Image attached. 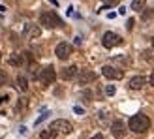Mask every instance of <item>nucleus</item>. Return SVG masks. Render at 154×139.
<instances>
[{
  "label": "nucleus",
  "mask_w": 154,
  "mask_h": 139,
  "mask_svg": "<svg viewBox=\"0 0 154 139\" xmlns=\"http://www.w3.org/2000/svg\"><path fill=\"white\" fill-rule=\"evenodd\" d=\"M128 128L132 130V132H135V134H143V132H147V130L150 128V120H149V117L147 115H134L132 119H130V122H128Z\"/></svg>",
  "instance_id": "f257e3e1"
},
{
  "label": "nucleus",
  "mask_w": 154,
  "mask_h": 139,
  "mask_svg": "<svg viewBox=\"0 0 154 139\" xmlns=\"http://www.w3.org/2000/svg\"><path fill=\"white\" fill-rule=\"evenodd\" d=\"M40 25H43L45 28H60L62 26V19L55 11H43L40 15Z\"/></svg>",
  "instance_id": "f03ea898"
},
{
  "label": "nucleus",
  "mask_w": 154,
  "mask_h": 139,
  "mask_svg": "<svg viewBox=\"0 0 154 139\" xmlns=\"http://www.w3.org/2000/svg\"><path fill=\"white\" fill-rule=\"evenodd\" d=\"M40 83L43 85V87H49V85H53L55 83V79H57V73H55V68L53 66H45L42 72H40Z\"/></svg>",
  "instance_id": "7ed1b4c3"
},
{
  "label": "nucleus",
  "mask_w": 154,
  "mask_h": 139,
  "mask_svg": "<svg viewBox=\"0 0 154 139\" xmlns=\"http://www.w3.org/2000/svg\"><path fill=\"white\" fill-rule=\"evenodd\" d=\"M102 43H103L105 49H111L115 45H122V38L119 34H115V32H105L103 38H102Z\"/></svg>",
  "instance_id": "20e7f679"
},
{
  "label": "nucleus",
  "mask_w": 154,
  "mask_h": 139,
  "mask_svg": "<svg viewBox=\"0 0 154 139\" xmlns=\"http://www.w3.org/2000/svg\"><path fill=\"white\" fill-rule=\"evenodd\" d=\"M49 128L57 130V132H60V134H70L72 130H73L72 122H70V120H64V119H57V120H53Z\"/></svg>",
  "instance_id": "39448f33"
},
{
  "label": "nucleus",
  "mask_w": 154,
  "mask_h": 139,
  "mask_svg": "<svg viewBox=\"0 0 154 139\" xmlns=\"http://www.w3.org/2000/svg\"><path fill=\"white\" fill-rule=\"evenodd\" d=\"M102 73L107 77V79H122V77H124V72H122V70H119V68H115V66H103L102 68Z\"/></svg>",
  "instance_id": "423d86ee"
},
{
  "label": "nucleus",
  "mask_w": 154,
  "mask_h": 139,
  "mask_svg": "<svg viewBox=\"0 0 154 139\" xmlns=\"http://www.w3.org/2000/svg\"><path fill=\"white\" fill-rule=\"evenodd\" d=\"M72 51H73V47H72V45H70V43H66V42H62V43H58V45H57V49H55V55H57L60 60H66V58H70Z\"/></svg>",
  "instance_id": "0eeeda50"
},
{
  "label": "nucleus",
  "mask_w": 154,
  "mask_h": 139,
  "mask_svg": "<svg viewBox=\"0 0 154 139\" xmlns=\"http://www.w3.org/2000/svg\"><path fill=\"white\" fill-rule=\"evenodd\" d=\"M111 134H113L115 139H122L126 135V124L122 120H115L111 124Z\"/></svg>",
  "instance_id": "6e6552de"
},
{
  "label": "nucleus",
  "mask_w": 154,
  "mask_h": 139,
  "mask_svg": "<svg viewBox=\"0 0 154 139\" xmlns=\"http://www.w3.org/2000/svg\"><path fill=\"white\" fill-rule=\"evenodd\" d=\"M92 81H96V73L92 70H81L79 75H77V83L79 85H88Z\"/></svg>",
  "instance_id": "1a4fd4ad"
},
{
  "label": "nucleus",
  "mask_w": 154,
  "mask_h": 139,
  "mask_svg": "<svg viewBox=\"0 0 154 139\" xmlns=\"http://www.w3.org/2000/svg\"><path fill=\"white\" fill-rule=\"evenodd\" d=\"M42 36V28L38 25H32V23H28L25 25V38L26 40H36V38Z\"/></svg>",
  "instance_id": "9d476101"
},
{
  "label": "nucleus",
  "mask_w": 154,
  "mask_h": 139,
  "mask_svg": "<svg viewBox=\"0 0 154 139\" xmlns=\"http://www.w3.org/2000/svg\"><path fill=\"white\" fill-rule=\"evenodd\" d=\"M77 72H79V70H77V66H66L62 72H60V79H64V81H70V79H73V77L77 75Z\"/></svg>",
  "instance_id": "9b49d317"
},
{
  "label": "nucleus",
  "mask_w": 154,
  "mask_h": 139,
  "mask_svg": "<svg viewBox=\"0 0 154 139\" xmlns=\"http://www.w3.org/2000/svg\"><path fill=\"white\" fill-rule=\"evenodd\" d=\"M8 62L11 66H15V68H21V66H25L26 58H25L23 53H13V55H10V60H8Z\"/></svg>",
  "instance_id": "f8f14e48"
},
{
  "label": "nucleus",
  "mask_w": 154,
  "mask_h": 139,
  "mask_svg": "<svg viewBox=\"0 0 154 139\" xmlns=\"http://www.w3.org/2000/svg\"><path fill=\"white\" fill-rule=\"evenodd\" d=\"M145 83H147V79H145L143 75H135V77L130 79V88H132V90H139V88L145 87Z\"/></svg>",
  "instance_id": "ddd939ff"
},
{
  "label": "nucleus",
  "mask_w": 154,
  "mask_h": 139,
  "mask_svg": "<svg viewBox=\"0 0 154 139\" xmlns=\"http://www.w3.org/2000/svg\"><path fill=\"white\" fill-rule=\"evenodd\" d=\"M57 130H53V128H47V130H43V132L40 134L42 139H57Z\"/></svg>",
  "instance_id": "4468645a"
},
{
  "label": "nucleus",
  "mask_w": 154,
  "mask_h": 139,
  "mask_svg": "<svg viewBox=\"0 0 154 139\" xmlns=\"http://www.w3.org/2000/svg\"><path fill=\"white\" fill-rule=\"evenodd\" d=\"M17 87H19V90L26 92V88H28V81H26L25 75H17Z\"/></svg>",
  "instance_id": "2eb2a0df"
},
{
  "label": "nucleus",
  "mask_w": 154,
  "mask_h": 139,
  "mask_svg": "<svg viewBox=\"0 0 154 139\" xmlns=\"http://www.w3.org/2000/svg\"><path fill=\"white\" fill-rule=\"evenodd\" d=\"M145 8V0H132V10L134 11H141Z\"/></svg>",
  "instance_id": "dca6fc26"
},
{
  "label": "nucleus",
  "mask_w": 154,
  "mask_h": 139,
  "mask_svg": "<svg viewBox=\"0 0 154 139\" xmlns=\"http://www.w3.org/2000/svg\"><path fill=\"white\" fill-rule=\"evenodd\" d=\"M49 115H51L49 111H45L43 115H40V117H38V119H36V122H34V126H40V124H42V122H43L45 119H47V117H49Z\"/></svg>",
  "instance_id": "f3484780"
},
{
  "label": "nucleus",
  "mask_w": 154,
  "mask_h": 139,
  "mask_svg": "<svg viewBox=\"0 0 154 139\" xmlns=\"http://www.w3.org/2000/svg\"><path fill=\"white\" fill-rule=\"evenodd\" d=\"M115 92H117V88H115V85H107V87H105V94H107V96H113Z\"/></svg>",
  "instance_id": "a211bd4d"
},
{
  "label": "nucleus",
  "mask_w": 154,
  "mask_h": 139,
  "mask_svg": "<svg viewBox=\"0 0 154 139\" xmlns=\"http://www.w3.org/2000/svg\"><path fill=\"white\" fill-rule=\"evenodd\" d=\"M81 98L85 100V102H92V92L90 90H85L83 94H81Z\"/></svg>",
  "instance_id": "6ab92c4d"
},
{
  "label": "nucleus",
  "mask_w": 154,
  "mask_h": 139,
  "mask_svg": "<svg viewBox=\"0 0 154 139\" xmlns=\"http://www.w3.org/2000/svg\"><path fill=\"white\" fill-rule=\"evenodd\" d=\"M6 79H8V73L4 72V70H0V85H4Z\"/></svg>",
  "instance_id": "aec40b11"
},
{
  "label": "nucleus",
  "mask_w": 154,
  "mask_h": 139,
  "mask_svg": "<svg viewBox=\"0 0 154 139\" xmlns=\"http://www.w3.org/2000/svg\"><path fill=\"white\" fill-rule=\"evenodd\" d=\"M26 107V100H19V103H17V111H23Z\"/></svg>",
  "instance_id": "412c9836"
},
{
  "label": "nucleus",
  "mask_w": 154,
  "mask_h": 139,
  "mask_svg": "<svg viewBox=\"0 0 154 139\" xmlns=\"http://www.w3.org/2000/svg\"><path fill=\"white\" fill-rule=\"evenodd\" d=\"M105 2V6H115V4H119L120 0H103Z\"/></svg>",
  "instance_id": "4be33fe9"
},
{
  "label": "nucleus",
  "mask_w": 154,
  "mask_h": 139,
  "mask_svg": "<svg viewBox=\"0 0 154 139\" xmlns=\"http://www.w3.org/2000/svg\"><path fill=\"white\" fill-rule=\"evenodd\" d=\"M134 23H135L134 19H128V23H126V28H128V30H132V28H134Z\"/></svg>",
  "instance_id": "5701e85b"
},
{
  "label": "nucleus",
  "mask_w": 154,
  "mask_h": 139,
  "mask_svg": "<svg viewBox=\"0 0 154 139\" xmlns=\"http://www.w3.org/2000/svg\"><path fill=\"white\" fill-rule=\"evenodd\" d=\"M73 111H75L77 115H85V111H83V107H79V105H75V107H73Z\"/></svg>",
  "instance_id": "b1692460"
},
{
  "label": "nucleus",
  "mask_w": 154,
  "mask_h": 139,
  "mask_svg": "<svg viewBox=\"0 0 154 139\" xmlns=\"http://www.w3.org/2000/svg\"><path fill=\"white\" fill-rule=\"evenodd\" d=\"M10 100V96H0V103H4V102H8Z\"/></svg>",
  "instance_id": "393cba45"
},
{
  "label": "nucleus",
  "mask_w": 154,
  "mask_h": 139,
  "mask_svg": "<svg viewBox=\"0 0 154 139\" xmlns=\"http://www.w3.org/2000/svg\"><path fill=\"white\" fill-rule=\"evenodd\" d=\"M115 17H117V13H113V11L107 13V19H115Z\"/></svg>",
  "instance_id": "a878e982"
},
{
  "label": "nucleus",
  "mask_w": 154,
  "mask_h": 139,
  "mask_svg": "<svg viewBox=\"0 0 154 139\" xmlns=\"http://www.w3.org/2000/svg\"><path fill=\"white\" fill-rule=\"evenodd\" d=\"M92 139H103V135H102V134H96V135L92 137Z\"/></svg>",
  "instance_id": "bb28decb"
},
{
  "label": "nucleus",
  "mask_w": 154,
  "mask_h": 139,
  "mask_svg": "<svg viewBox=\"0 0 154 139\" xmlns=\"http://www.w3.org/2000/svg\"><path fill=\"white\" fill-rule=\"evenodd\" d=\"M150 85H152V87H154V72L150 73Z\"/></svg>",
  "instance_id": "cd10ccee"
},
{
  "label": "nucleus",
  "mask_w": 154,
  "mask_h": 139,
  "mask_svg": "<svg viewBox=\"0 0 154 139\" xmlns=\"http://www.w3.org/2000/svg\"><path fill=\"white\" fill-rule=\"evenodd\" d=\"M152 49H154V38H152Z\"/></svg>",
  "instance_id": "c85d7f7f"
},
{
  "label": "nucleus",
  "mask_w": 154,
  "mask_h": 139,
  "mask_svg": "<svg viewBox=\"0 0 154 139\" xmlns=\"http://www.w3.org/2000/svg\"><path fill=\"white\" fill-rule=\"evenodd\" d=\"M0 60H2V53H0Z\"/></svg>",
  "instance_id": "c756f323"
}]
</instances>
